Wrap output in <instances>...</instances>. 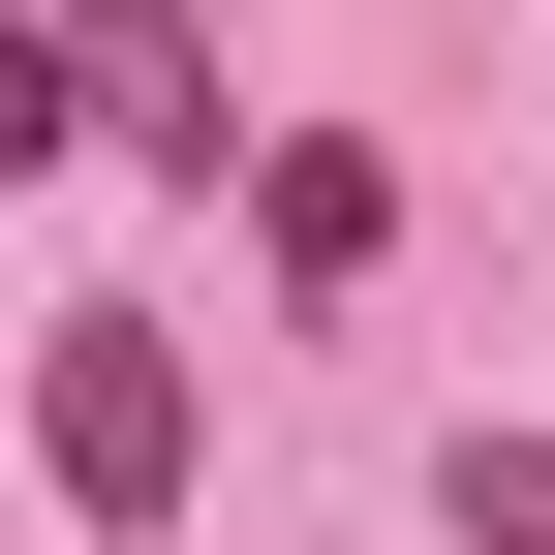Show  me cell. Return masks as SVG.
<instances>
[{"label": "cell", "instance_id": "cell-2", "mask_svg": "<svg viewBox=\"0 0 555 555\" xmlns=\"http://www.w3.org/2000/svg\"><path fill=\"white\" fill-rule=\"evenodd\" d=\"M62 62H93V124L155 185H247V93H217V31H185V0H62Z\"/></svg>", "mask_w": 555, "mask_h": 555}, {"label": "cell", "instance_id": "cell-5", "mask_svg": "<svg viewBox=\"0 0 555 555\" xmlns=\"http://www.w3.org/2000/svg\"><path fill=\"white\" fill-rule=\"evenodd\" d=\"M433 494H463V555H555V463H525V433H463Z\"/></svg>", "mask_w": 555, "mask_h": 555}, {"label": "cell", "instance_id": "cell-1", "mask_svg": "<svg viewBox=\"0 0 555 555\" xmlns=\"http://www.w3.org/2000/svg\"><path fill=\"white\" fill-rule=\"evenodd\" d=\"M31 433H62L93 525H185V339H155V309H62V339H31Z\"/></svg>", "mask_w": 555, "mask_h": 555}, {"label": "cell", "instance_id": "cell-4", "mask_svg": "<svg viewBox=\"0 0 555 555\" xmlns=\"http://www.w3.org/2000/svg\"><path fill=\"white\" fill-rule=\"evenodd\" d=\"M62 124H93V62H62V31H31V0H0V185H31V155H62Z\"/></svg>", "mask_w": 555, "mask_h": 555}, {"label": "cell", "instance_id": "cell-3", "mask_svg": "<svg viewBox=\"0 0 555 555\" xmlns=\"http://www.w3.org/2000/svg\"><path fill=\"white\" fill-rule=\"evenodd\" d=\"M247 217H278V278H371V217H401V185H371V155H339V124H309V155H278Z\"/></svg>", "mask_w": 555, "mask_h": 555}]
</instances>
